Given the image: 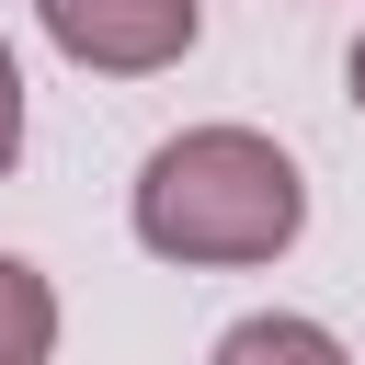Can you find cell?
<instances>
[{"instance_id":"2","label":"cell","mask_w":365,"mask_h":365,"mask_svg":"<svg viewBox=\"0 0 365 365\" xmlns=\"http://www.w3.org/2000/svg\"><path fill=\"white\" fill-rule=\"evenodd\" d=\"M34 23H46V46H57L68 68H91V80H160V68H182L194 34H205L194 0H34Z\"/></svg>"},{"instance_id":"6","label":"cell","mask_w":365,"mask_h":365,"mask_svg":"<svg viewBox=\"0 0 365 365\" xmlns=\"http://www.w3.org/2000/svg\"><path fill=\"white\" fill-rule=\"evenodd\" d=\"M342 80H354V114H365V34H354V68H342Z\"/></svg>"},{"instance_id":"3","label":"cell","mask_w":365,"mask_h":365,"mask_svg":"<svg viewBox=\"0 0 365 365\" xmlns=\"http://www.w3.org/2000/svg\"><path fill=\"white\" fill-rule=\"evenodd\" d=\"M205 365H354V354H342V331H331V319L251 308V319H228V331H217V354H205Z\"/></svg>"},{"instance_id":"1","label":"cell","mask_w":365,"mask_h":365,"mask_svg":"<svg viewBox=\"0 0 365 365\" xmlns=\"http://www.w3.org/2000/svg\"><path fill=\"white\" fill-rule=\"evenodd\" d=\"M125 228H137V251H160L182 274H240V262L297 251L308 182L262 125H182V137H160L137 160Z\"/></svg>"},{"instance_id":"5","label":"cell","mask_w":365,"mask_h":365,"mask_svg":"<svg viewBox=\"0 0 365 365\" xmlns=\"http://www.w3.org/2000/svg\"><path fill=\"white\" fill-rule=\"evenodd\" d=\"M11 160H23V57L0 34V182H11Z\"/></svg>"},{"instance_id":"4","label":"cell","mask_w":365,"mask_h":365,"mask_svg":"<svg viewBox=\"0 0 365 365\" xmlns=\"http://www.w3.org/2000/svg\"><path fill=\"white\" fill-rule=\"evenodd\" d=\"M46 354H57V285L23 251H0V365H46Z\"/></svg>"}]
</instances>
